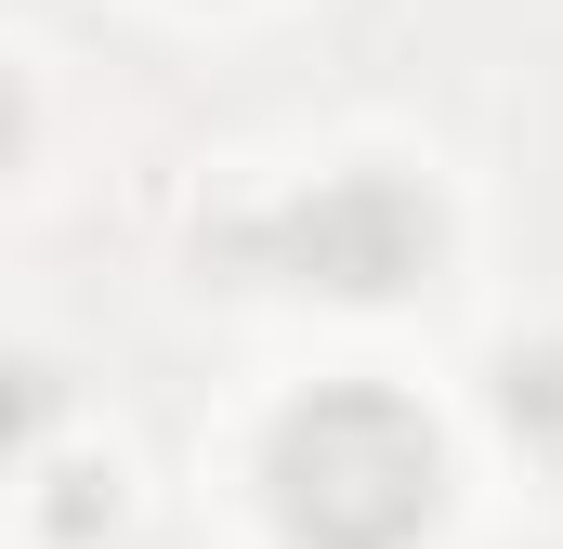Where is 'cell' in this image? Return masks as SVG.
Masks as SVG:
<instances>
[{
  "instance_id": "obj_1",
  "label": "cell",
  "mask_w": 563,
  "mask_h": 549,
  "mask_svg": "<svg viewBox=\"0 0 563 549\" xmlns=\"http://www.w3.org/2000/svg\"><path fill=\"white\" fill-rule=\"evenodd\" d=\"M263 484L301 549H420L445 511V445L394 380H314L263 445Z\"/></svg>"
},
{
  "instance_id": "obj_2",
  "label": "cell",
  "mask_w": 563,
  "mask_h": 549,
  "mask_svg": "<svg viewBox=\"0 0 563 549\" xmlns=\"http://www.w3.org/2000/svg\"><path fill=\"white\" fill-rule=\"evenodd\" d=\"M432 249H445V223H432V197L407 170H328L314 197H288L276 223L250 236V262H276L288 288H341V301L407 288Z\"/></svg>"
},
{
  "instance_id": "obj_3",
  "label": "cell",
  "mask_w": 563,
  "mask_h": 549,
  "mask_svg": "<svg viewBox=\"0 0 563 549\" xmlns=\"http://www.w3.org/2000/svg\"><path fill=\"white\" fill-rule=\"evenodd\" d=\"M511 418L525 432H563V354H525L511 367Z\"/></svg>"
}]
</instances>
